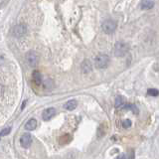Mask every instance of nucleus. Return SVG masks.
<instances>
[{
  "label": "nucleus",
  "instance_id": "1",
  "mask_svg": "<svg viewBox=\"0 0 159 159\" xmlns=\"http://www.w3.org/2000/svg\"><path fill=\"white\" fill-rule=\"evenodd\" d=\"M128 50H129L128 44L123 42V41H118L114 45V55L116 57H119V58L125 56L128 53Z\"/></svg>",
  "mask_w": 159,
  "mask_h": 159
},
{
  "label": "nucleus",
  "instance_id": "2",
  "mask_svg": "<svg viewBox=\"0 0 159 159\" xmlns=\"http://www.w3.org/2000/svg\"><path fill=\"white\" fill-rule=\"evenodd\" d=\"M109 57L106 54L98 55L95 59V66L98 69H106L109 65Z\"/></svg>",
  "mask_w": 159,
  "mask_h": 159
},
{
  "label": "nucleus",
  "instance_id": "3",
  "mask_svg": "<svg viewBox=\"0 0 159 159\" xmlns=\"http://www.w3.org/2000/svg\"><path fill=\"white\" fill-rule=\"evenodd\" d=\"M117 24L116 22L113 19H108L106 21H103V25H101V28H103V31L106 34H113L114 31L116 30Z\"/></svg>",
  "mask_w": 159,
  "mask_h": 159
},
{
  "label": "nucleus",
  "instance_id": "4",
  "mask_svg": "<svg viewBox=\"0 0 159 159\" xmlns=\"http://www.w3.org/2000/svg\"><path fill=\"white\" fill-rule=\"evenodd\" d=\"M26 62L30 67L37 66L39 62V56L35 51H29L26 54Z\"/></svg>",
  "mask_w": 159,
  "mask_h": 159
},
{
  "label": "nucleus",
  "instance_id": "5",
  "mask_svg": "<svg viewBox=\"0 0 159 159\" xmlns=\"http://www.w3.org/2000/svg\"><path fill=\"white\" fill-rule=\"evenodd\" d=\"M26 32H27V26L25 24H23V23H21V24H17L12 30L13 36L16 38L23 37V36L26 34Z\"/></svg>",
  "mask_w": 159,
  "mask_h": 159
},
{
  "label": "nucleus",
  "instance_id": "6",
  "mask_svg": "<svg viewBox=\"0 0 159 159\" xmlns=\"http://www.w3.org/2000/svg\"><path fill=\"white\" fill-rule=\"evenodd\" d=\"M20 144H21V146L24 148L30 147V145L32 144V136L28 133L23 134L21 138H20Z\"/></svg>",
  "mask_w": 159,
  "mask_h": 159
},
{
  "label": "nucleus",
  "instance_id": "7",
  "mask_svg": "<svg viewBox=\"0 0 159 159\" xmlns=\"http://www.w3.org/2000/svg\"><path fill=\"white\" fill-rule=\"evenodd\" d=\"M55 114H56V109H55L54 108H48L43 111L42 118H43V120L48 121V120H50Z\"/></svg>",
  "mask_w": 159,
  "mask_h": 159
},
{
  "label": "nucleus",
  "instance_id": "8",
  "mask_svg": "<svg viewBox=\"0 0 159 159\" xmlns=\"http://www.w3.org/2000/svg\"><path fill=\"white\" fill-rule=\"evenodd\" d=\"M81 69H82V72L84 73V74H88V73L92 72L93 65H92V63H91L90 60H85V61L82 63Z\"/></svg>",
  "mask_w": 159,
  "mask_h": 159
},
{
  "label": "nucleus",
  "instance_id": "9",
  "mask_svg": "<svg viewBox=\"0 0 159 159\" xmlns=\"http://www.w3.org/2000/svg\"><path fill=\"white\" fill-rule=\"evenodd\" d=\"M140 6L143 10H149L154 6V0H142Z\"/></svg>",
  "mask_w": 159,
  "mask_h": 159
},
{
  "label": "nucleus",
  "instance_id": "10",
  "mask_svg": "<svg viewBox=\"0 0 159 159\" xmlns=\"http://www.w3.org/2000/svg\"><path fill=\"white\" fill-rule=\"evenodd\" d=\"M43 88H45L46 91H52L55 88V84L53 82V80L51 79H46L43 82Z\"/></svg>",
  "mask_w": 159,
  "mask_h": 159
},
{
  "label": "nucleus",
  "instance_id": "11",
  "mask_svg": "<svg viewBox=\"0 0 159 159\" xmlns=\"http://www.w3.org/2000/svg\"><path fill=\"white\" fill-rule=\"evenodd\" d=\"M77 106H78L77 101L71 100V101H69L66 103V105H65V108L68 109V111H74V109L77 108Z\"/></svg>",
  "mask_w": 159,
  "mask_h": 159
},
{
  "label": "nucleus",
  "instance_id": "12",
  "mask_svg": "<svg viewBox=\"0 0 159 159\" xmlns=\"http://www.w3.org/2000/svg\"><path fill=\"white\" fill-rule=\"evenodd\" d=\"M36 126H37V120L36 119H30L29 121L27 122V123L25 124V129L27 130H34L36 128Z\"/></svg>",
  "mask_w": 159,
  "mask_h": 159
},
{
  "label": "nucleus",
  "instance_id": "13",
  "mask_svg": "<svg viewBox=\"0 0 159 159\" xmlns=\"http://www.w3.org/2000/svg\"><path fill=\"white\" fill-rule=\"evenodd\" d=\"M32 78H33V81L35 82L36 85H40L41 83H42V76H41L40 72L34 71L33 75H32Z\"/></svg>",
  "mask_w": 159,
  "mask_h": 159
},
{
  "label": "nucleus",
  "instance_id": "14",
  "mask_svg": "<svg viewBox=\"0 0 159 159\" xmlns=\"http://www.w3.org/2000/svg\"><path fill=\"white\" fill-rule=\"evenodd\" d=\"M124 103H125V98H124L123 96H116V108H120L121 106H124Z\"/></svg>",
  "mask_w": 159,
  "mask_h": 159
},
{
  "label": "nucleus",
  "instance_id": "15",
  "mask_svg": "<svg viewBox=\"0 0 159 159\" xmlns=\"http://www.w3.org/2000/svg\"><path fill=\"white\" fill-rule=\"evenodd\" d=\"M147 93L151 96H157L159 95V92L157 90H155V88H150V90H148Z\"/></svg>",
  "mask_w": 159,
  "mask_h": 159
},
{
  "label": "nucleus",
  "instance_id": "16",
  "mask_svg": "<svg viewBox=\"0 0 159 159\" xmlns=\"http://www.w3.org/2000/svg\"><path fill=\"white\" fill-rule=\"evenodd\" d=\"M10 131H11V127H6V128L2 129L0 135H1V136H6V135H8L10 133Z\"/></svg>",
  "mask_w": 159,
  "mask_h": 159
},
{
  "label": "nucleus",
  "instance_id": "17",
  "mask_svg": "<svg viewBox=\"0 0 159 159\" xmlns=\"http://www.w3.org/2000/svg\"><path fill=\"white\" fill-rule=\"evenodd\" d=\"M122 126H123L124 128H129V127L131 126V121H130L129 119H125V120H123V122H122Z\"/></svg>",
  "mask_w": 159,
  "mask_h": 159
},
{
  "label": "nucleus",
  "instance_id": "18",
  "mask_svg": "<svg viewBox=\"0 0 159 159\" xmlns=\"http://www.w3.org/2000/svg\"><path fill=\"white\" fill-rule=\"evenodd\" d=\"M127 159H134V152H133V151H130Z\"/></svg>",
  "mask_w": 159,
  "mask_h": 159
},
{
  "label": "nucleus",
  "instance_id": "19",
  "mask_svg": "<svg viewBox=\"0 0 159 159\" xmlns=\"http://www.w3.org/2000/svg\"><path fill=\"white\" fill-rule=\"evenodd\" d=\"M3 63H4V57H3V55L0 54V66H1Z\"/></svg>",
  "mask_w": 159,
  "mask_h": 159
},
{
  "label": "nucleus",
  "instance_id": "20",
  "mask_svg": "<svg viewBox=\"0 0 159 159\" xmlns=\"http://www.w3.org/2000/svg\"><path fill=\"white\" fill-rule=\"evenodd\" d=\"M3 92H4V88L2 87L1 85H0V96H2V93H3Z\"/></svg>",
  "mask_w": 159,
  "mask_h": 159
},
{
  "label": "nucleus",
  "instance_id": "21",
  "mask_svg": "<svg viewBox=\"0 0 159 159\" xmlns=\"http://www.w3.org/2000/svg\"><path fill=\"white\" fill-rule=\"evenodd\" d=\"M116 159H124V157H123V156H118Z\"/></svg>",
  "mask_w": 159,
  "mask_h": 159
}]
</instances>
